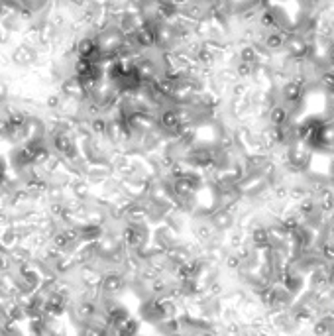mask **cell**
Wrapping results in <instances>:
<instances>
[{"label":"cell","mask_w":334,"mask_h":336,"mask_svg":"<svg viewBox=\"0 0 334 336\" xmlns=\"http://www.w3.org/2000/svg\"><path fill=\"white\" fill-rule=\"evenodd\" d=\"M332 28H334V20H332Z\"/></svg>","instance_id":"2"},{"label":"cell","mask_w":334,"mask_h":336,"mask_svg":"<svg viewBox=\"0 0 334 336\" xmlns=\"http://www.w3.org/2000/svg\"><path fill=\"white\" fill-rule=\"evenodd\" d=\"M283 37H281V34H277V32H269L267 34V37H265V48L267 49H279L283 48Z\"/></svg>","instance_id":"1"}]
</instances>
